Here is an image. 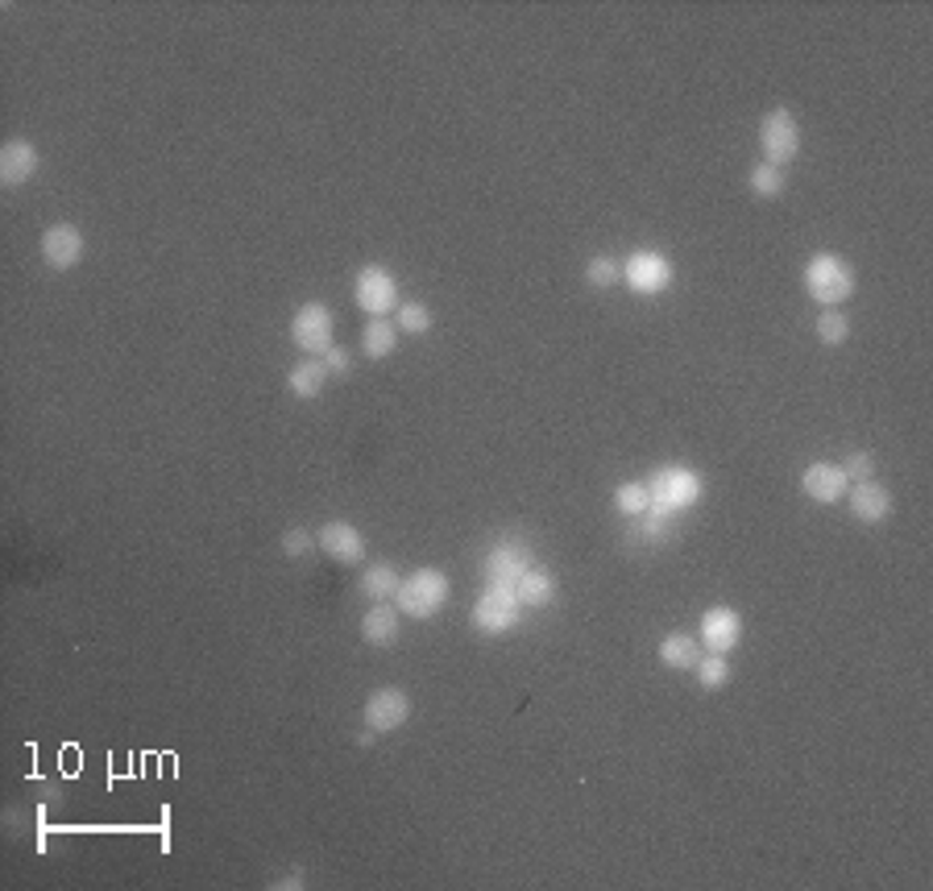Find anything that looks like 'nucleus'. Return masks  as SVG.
Masks as SVG:
<instances>
[{
    "label": "nucleus",
    "mask_w": 933,
    "mask_h": 891,
    "mask_svg": "<svg viewBox=\"0 0 933 891\" xmlns=\"http://www.w3.org/2000/svg\"><path fill=\"white\" fill-rule=\"evenodd\" d=\"M42 257L50 270H75L83 262V233L75 224H50L42 233Z\"/></svg>",
    "instance_id": "nucleus-12"
},
{
    "label": "nucleus",
    "mask_w": 933,
    "mask_h": 891,
    "mask_svg": "<svg viewBox=\"0 0 933 891\" xmlns=\"http://www.w3.org/2000/svg\"><path fill=\"white\" fill-rule=\"evenodd\" d=\"M312 548H316V544H312V535L303 531V527H291V531L283 535V551L291 556V560H300V556H307Z\"/></svg>",
    "instance_id": "nucleus-30"
},
{
    "label": "nucleus",
    "mask_w": 933,
    "mask_h": 891,
    "mask_svg": "<svg viewBox=\"0 0 933 891\" xmlns=\"http://www.w3.org/2000/svg\"><path fill=\"white\" fill-rule=\"evenodd\" d=\"M760 150L768 166H789L792 158L801 154V125L789 109H772L760 121Z\"/></svg>",
    "instance_id": "nucleus-5"
},
{
    "label": "nucleus",
    "mask_w": 933,
    "mask_h": 891,
    "mask_svg": "<svg viewBox=\"0 0 933 891\" xmlns=\"http://www.w3.org/2000/svg\"><path fill=\"white\" fill-rule=\"evenodd\" d=\"M395 348H398V324L391 315H374V320L362 328V353L369 361H382V357H391Z\"/></svg>",
    "instance_id": "nucleus-19"
},
{
    "label": "nucleus",
    "mask_w": 933,
    "mask_h": 891,
    "mask_svg": "<svg viewBox=\"0 0 933 891\" xmlns=\"http://www.w3.org/2000/svg\"><path fill=\"white\" fill-rule=\"evenodd\" d=\"M697 659H701V639H693V635H668L660 642V664L672 672H693Z\"/></svg>",
    "instance_id": "nucleus-21"
},
{
    "label": "nucleus",
    "mask_w": 933,
    "mask_h": 891,
    "mask_svg": "<svg viewBox=\"0 0 933 891\" xmlns=\"http://www.w3.org/2000/svg\"><path fill=\"white\" fill-rule=\"evenodd\" d=\"M805 291L822 307H839L842 298L854 295V270L842 262L839 253H818L805 266Z\"/></svg>",
    "instance_id": "nucleus-2"
},
{
    "label": "nucleus",
    "mask_w": 933,
    "mask_h": 891,
    "mask_svg": "<svg viewBox=\"0 0 933 891\" xmlns=\"http://www.w3.org/2000/svg\"><path fill=\"white\" fill-rule=\"evenodd\" d=\"M391 320H395L398 332H407V336H424V332L432 328V312H427L424 303H398Z\"/></svg>",
    "instance_id": "nucleus-26"
},
{
    "label": "nucleus",
    "mask_w": 933,
    "mask_h": 891,
    "mask_svg": "<svg viewBox=\"0 0 933 891\" xmlns=\"http://www.w3.org/2000/svg\"><path fill=\"white\" fill-rule=\"evenodd\" d=\"M515 597H519L523 610H548L556 601V577L548 568H527L519 580H515Z\"/></svg>",
    "instance_id": "nucleus-17"
},
{
    "label": "nucleus",
    "mask_w": 933,
    "mask_h": 891,
    "mask_svg": "<svg viewBox=\"0 0 933 891\" xmlns=\"http://www.w3.org/2000/svg\"><path fill=\"white\" fill-rule=\"evenodd\" d=\"M615 506H618V515H627V518H639L643 510L651 506V498H648V485H639V482H622L615 489Z\"/></svg>",
    "instance_id": "nucleus-25"
},
{
    "label": "nucleus",
    "mask_w": 933,
    "mask_h": 891,
    "mask_svg": "<svg viewBox=\"0 0 933 891\" xmlns=\"http://www.w3.org/2000/svg\"><path fill=\"white\" fill-rule=\"evenodd\" d=\"M448 577H444L440 568H415L412 577H403V585H398V614H407V618H432V614L444 610V601H448Z\"/></svg>",
    "instance_id": "nucleus-1"
},
{
    "label": "nucleus",
    "mask_w": 933,
    "mask_h": 891,
    "mask_svg": "<svg viewBox=\"0 0 933 891\" xmlns=\"http://www.w3.org/2000/svg\"><path fill=\"white\" fill-rule=\"evenodd\" d=\"M324 365H328V374H333V377H348V369H353V357H348L341 344H333V348L324 353Z\"/></svg>",
    "instance_id": "nucleus-31"
},
{
    "label": "nucleus",
    "mask_w": 933,
    "mask_h": 891,
    "mask_svg": "<svg viewBox=\"0 0 933 891\" xmlns=\"http://www.w3.org/2000/svg\"><path fill=\"white\" fill-rule=\"evenodd\" d=\"M751 191H755L760 200H775V195L784 191V171H780V166H768V162H760V166L751 171Z\"/></svg>",
    "instance_id": "nucleus-27"
},
{
    "label": "nucleus",
    "mask_w": 933,
    "mask_h": 891,
    "mask_svg": "<svg viewBox=\"0 0 933 891\" xmlns=\"http://www.w3.org/2000/svg\"><path fill=\"white\" fill-rule=\"evenodd\" d=\"M398 585H403V573H398L395 564H369L362 577V594L374 597V601H391V597H398Z\"/></svg>",
    "instance_id": "nucleus-22"
},
{
    "label": "nucleus",
    "mask_w": 933,
    "mask_h": 891,
    "mask_svg": "<svg viewBox=\"0 0 933 891\" xmlns=\"http://www.w3.org/2000/svg\"><path fill=\"white\" fill-rule=\"evenodd\" d=\"M648 498L651 510H665V515H677L684 506H693L701 498V477L684 465H668V469H656L648 482Z\"/></svg>",
    "instance_id": "nucleus-3"
},
{
    "label": "nucleus",
    "mask_w": 933,
    "mask_h": 891,
    "mask_svg": "<svg viewBox=\"0 0 933 891\" xmlns=\"http://www.w3.org/2000/svg\"><path fill=\"white\" fill-rule=\"evenodd\" d=\"M846 502H851V515L859 523H884L892 515V494L880 482H854L846 489Z\"/></svg>",
    "instance_id": "nucleus-16"
},
{
    "label": "nucleus",
    "mask_w": 933,
    "mask_h": 891,
    "mask_svg": "<svg viewBox=\"0 0 933 891\" xmlns=\"http://www.w3.org/2000/svg\"><path fill=\"white\" fill-rule=\"evenodd\" d=\"M316 548L324 551V556H333L336 564H357V560H365V535L357 531L353 523H345V518H333V523L320 527Z\"/></svg>",
    "instance_id": "nucleus-10"
},
{
    "label": "nucleus",
    "mask_w": 933,
    "mask_h": 891,
    "mask_svg": "<svg viewBox=\"0 0 933 891\" xmlns=\"http://www.w3.org/2000/svg\"><path fill=\"white\" fill-rule=\"evenodd\" d=\"M38 166H42L38 145H30L26 138L4 141V150H0V183H4V188H21V183H30L33 174H38Z\"/></svg>",
    "instance_id": "nucleus-14"
},
{
    "label": "nucleus",
    "mask_w": 933,
    "mask_h": 891,
    "mask_svg": "<svg viewBox=\"0 0 933 891\" xmlns=\"http://www.w3.org/2000/svg\"><path fill=\"white\" fill-rule=\"evenodd\" d=\"M693 676H697V685L701 688H722L730 680V659L727 656H718V651H710V656H701L697 659V668H693Z\"/></svg>",
    "instance_id": "nucleus-23"
},
{
    "label": "nucleus",
    "mask_w": 933,
    "mask_h": 891,
    "mask_svg": "<svg viewBox=\"0 0 933 891\" xmlns=\"http://www.w3.org/2000/svg\"><path fill=\"white\" fill-rule=\"evenodd\" d=\"M531 568V548L523 539H503L498 548H490L486 556V580L490 585H515Z\"/></svg>",
    "instance_id": "nucleus-13"
},
{
    "label": "nucleus",
    "mask_w": 933,
    "mask_h": 891,
    "mask_svg": "<svg viewBox=\"0 0 933 891\" xmlns=\"http://www.w3.org/2000/svg\"><path fill=\"white\" fill-rule=\"evenodd\" d=\"M407 718H412V697L403 688H378V692H369V701H365V726L374 735H391Z\"/></svg>",
    "instance_id": "nucleus-9"
},
{
    "label": "nucleus",
    "mask_w": 933,
    "mask_h": 891,
    "mask_svg": "<svg viewBox=\"0 0 933 891\" xmlns=\"http://www.w3.org/2000/svg\"><path fill=\"white\" fill-rule=\"evenodd\" d=\"M586 282L589 286H598V291H610V286L622 282V266H618L615 257H594L586 266Z\"/></svg>",
    "instance_id": "nucleus-28"
},
{
    "label": "nucleus",
    "mask_w": 933,
    "mask_h": 891,
    "mask_svg": "<svg viewBox=\"0 0 933 891\" xmlns=\"http://www.w3.org/2000/svg\"><path fill=\"white\" fill-rule=\"evenodd\" d=\"M353 298L365 315H395L398 307V279L386 266H362L353 282Z\"/></svg>",
    "instance_id": "nucleus-8"
},
{
    "label": "nucleus",
    "mask_w": 933,
    "mask_h": 891,
    "mask_svg": "<svg viewBox=\"0 0 933 891\" xmlns=\"http://www.w3.org/2000/svg\"><path fill=\"white\" fill-rule=\"evenodd\" d=\"M523 618V606L519 597H515V585H490L486 580V589L477 594L474 601V626L481 630V635H507V630H515Z\"/></svg>",
    "instance_id": "nucleus-4"
},
{
    "label": "nucleus",
    "mask_w": 933,
    "mask_h": 891,
    "mask_svg": "<svg viewBox=\"0 0 933 891\" xmlns=\"http://www.w3.org/2000/svg\"><path fill=\"white\" fill-rule=\"evenodd\" d=\"M839 469H842V477H846L851 485L854 482H875V460H871V453H851L839 465Z\"/></svg>",
    "instance_id": "nucleus-29"
},
{
    "label": "nucleus",
    "mask_w": 933,
    "mask_h": 891,
    "mask_svg": "<svg viewBox=\"0 0 933 891\" xmlns=\"http://www.w3.org/2000/svg\"><path fill=\"white\" fill-rule=\"evenodd\" d=\"M743 639V618L730 606H713V610L701 614V642L718 651V656H730Z\"/></svg>",
    "instance_id": "nucleus-11"
},
{
    "label": "nucleus",
    "mask_w": 933,
    "mask_h": 891,
    "mask_svg": "<svg viewBox=\"0 0 933 891\" xmlns=\"http://www.w3.org/2000/svg\"><path fill=\"white\" fill-rule=\"evenodd\" d=\"M333 332H336V315L328 303H303L300 312H295V320H291V341L307 357H324L333 348Z\"/></svg>",
    "instance_id": "nucleus-6"
},
{
    "label": "nucleus",
    "mask_w": 933,
    "mask_h": 891,
    "mask_svg": "<svg viewBox=\"0 0 933 891\" xmlns=\"http://www.w3.org/2000/svg\"><path fill=\"white\" fill-rule=\"evenodd\" d=\"M362 639L369 642V647H391V642L398 639V610L395 606H386V601H378L374 610L362 618Z\"/></svg>",
    "instance_id": "nucleus-20"
},
{
    "label": "nucleus",
    "mask_w": 933,
    "mask_h": 891,
    "mask_svg": "<svg viewBox=\"0 0 933 891\" xmlns=\"http://www.w3.org/2000/svg\"><path fill=\"white\" fill-rule=\"evenodd\" d=\"M672 279H677V270H672V262H668L665 253L656 250H639L627 257V266H622V282L631 286L635 295H665L668 286H672Z\"/></svg>",
    "instance_id": "nucleus-7"
},
{
    "label": "nucleus",
    "mask_w": 933,
    "mask_h": 891,
    "mask_svg": "<svg viewBox=\"0 0 933 891\" xmlns=\"http://www.w3.org/2000/svg\"><path fill=\"white\" fill-rule=\"evenodd\" d=\"M846 336H851V320H846L839 307H822V315H818V341L830 344V348H839Z\"/></svg>",
    "instance_id": "nucleus-24"
},
{
    "label": "nucleus",
    "mask_w": 933,
    "mask_h": 891,
    "mask_svg": "<svg viewBox=\"0 0 933 891\" xmlns=\"http://www.w3.org/2000/svg\"><path fill=\"white\" fill-rule=\"evenodd\" d=\"M328 382H333V374H328L324 357H303L300 365L286 374V391L295 394V398H316Z\"/></svg>",
    "instance_id": "nucleus-18"
},
{
    "label": "nucleus",
    "mask_w": 933,
    "mask_h": 891,
    "mask_svg": "<svg viewBox=\"0 0 933 891\" xmlns=\"http://www.w3.org/2000/svg\"><path fill=\"white\" fill-rule=\"evenodd\" d=\"M801 489H805V494L818 502V506H834V502L846 498L851 482L842 477L839 465H830V460H818V465H809V469L801 473Z\"/></svg>",
    "instance_id": "nucleus-15"
}]
</instances>
